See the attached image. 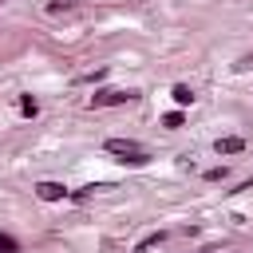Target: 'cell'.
Returning a JSON list of instances; mask_svg holds the SVG:
<instances>
[{
	"mask_svg": "<svg viewBox=\"0 0 253 253\" xmlns=\"http://www.w3.org/2000/svg\"><path fill=\"white\" fill-rule=\"evenodd\" d=\"M107 150H111V154H123V162H130V166H146V162H150V154H146L134 138H107Z\"/></svg>",
	"mask_w": 253,
	"mask_h": 253,
	"instance_id": "1",
	"label": "cell"
},
{
	"mask_svg": "<svg viewBox=\"0 0 253 253\" xmlns=\"http://www.w3.org/2000/svg\"><path fill=\"white\" fill-rule=\"evenodd\" d=\"M134 91H95L91 95V107H115V103H130Z\"/></svg>",
	"mask_w": 253,
	"mask_h": 253,
	"instance_id": "2",
	"label": "cell"
},
{
	"mask_svg": "<svg viewBox=\"0 0 253 253\" xmlns=\"http://www.w3.org/2000/svg\"><path fill=\"white\" fill-rule=\"evenodd\" d=\"M36 194H40L43 202H59V198H67V186H59V182H40Z\"/></svg>",
	"mask_w": 253,
	"mask_h": 253,
	"instance_id": "3",
	"label": "cell"
},
{
	"mask_svg": "<svg viewBox=\"0 0 253 253\" xmlns=\"http://www.w3.org/2000/svg\"><path fill=\"white\" fill-rule=\"evenodd\" d=\"M245 150V138H217V154H237Z\"/></svg>",
	"mask_w": 253,
	"mask_h": 253,
	"instance_id": "4",
	"label": "cell"
},
{
	"mask_svg": "<svg viewBox=\"0 0 253 253\" xmlns=\"http://www.w3.org/2000/svg\"><path fill=\"white\" fill-rule=\"evenodd\" d=\"M174 103H178V107H190V103H194V87L178 83V87H174Z\"/></svg>",
	"mask_w": 253,
	"mask_h": 253,
	"instance_id": "5",
	"label": "cell"
},
{
	"mask_svg": "<svg viewBox=\"0 0 253 253\" xmlns=\"http://www.w3.org/2000/svg\"><path fill=\"white\" fill-rule=\"evenodd\" d=\"M0 253H20V241L12 233H0Z\"/></svg>",
	"mask_w": 253,
	"mask_h": 253,
	"instance_id": "6",
	"label": "cell"
},
{
	"mask_svg": "<svg viewBox=\"0 0 253 253\" xmlns=\"http://www.w3.org/2000/svg\"><path fill=\"white\" fill-rule=\"evenodd\" d=\"M20 111H24V115H36V111H40V103H36L32 95H24V99H20Z\"/></svg>",
	"mask_w": 253,
	"mask_h": 253,
	"instance_id": "7",
	"label": "cell"
},
{
	"mask_svg": "<svg viewBox=\"0 0 253 253\" xmlns=\"http://www.w3.org/2000/svg\"><path fill=\"white\" fill-rule=\"evenodd\" d=\"M158 241H162V233H150V237H142V241H138V253H146V249H150V245H158Z\"/></svg>",
	"mask_w": 253,
	"mask_h": 253,
	"instance_id": "8",
	"label": "cell"
},
{
	"mask_svg": "<svg viewBox=\"0 0 253 253\" xmlns=\"http://www.w3.org/2000/svg\"><path fill=\"white\" fill-rule=\"evenodd\" d=\"M162 126H182V111H170V115L162 119Z\"/></svg>",
	"mask_w": 253,
	"mask_h": 253,
	"instance_id": "9",
	"label": "cell"
},
{
	"mask_svg": "<svg viewBox=\"0 0 253 253\" xmlns=\"http://www.w3.org/2000/svg\"><path fill=\"white\" fill-rule=\"evenodd\" d=\"M237 67H241V71H249V67H253V55H245V59H241Z\"/></svg>",
	"mask_w": 253,
	"mask_h": 253,
	"instance_id": "10",
	"label": "cell"
},
{
	"mask_svg": "<svg viewBox=\"0 0 253 253\" xmlns=\"http://www.w3.org/2000/svg\"><path fill=\"white\" fill-rule=\"evenodd\" d=\"M245 190H253V182H245Z\"/></svg>",
	"mask_w": 253,
	"mask_h": 253,
	"instance_id": "11",
	"label": "cell"
},
{
	"mask_svg": "<svg viewBox=\"0 0 253 253\" xmlns=\"http://www.w3.org/2000/svg\"><path fill=\"white\" fill-rule=\"evenodd\" d=\"M0 4H4V0H0Z\"/></svg>",
	"mask_w": 253,
	"mask_h": 253,
	"instance_id": "12",
	"label": "cell"
}]
</instances>
